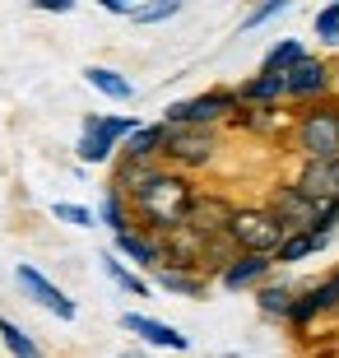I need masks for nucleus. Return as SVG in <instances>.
<instances>
[{
	"instance_id": "obj_20",
	"label": "nucleus",
	"mask_w": 339,
	"mask_h": 358,
	"mask_svg": "<svg viewBox=\"0 0 339 358\" xmlns=\"http://www.w3.org/2000/svg\"><path fill=\"white\" fill-rule=\"evenodd\" d=\"M302 56H307V47H302L298 38H284L279 47H270V56H265V66H261V70H265V75H288V70L298 66Z\"/></svg>"
},
{
	"instance_id": "obj_6",
	"label": "nucleus",
	"mask_w": 339,
	"mask_h": 358,
	"mask_svg": "<svg viewBox=\"0 0 339 358\" xmlns=\"http://www.w3.org/2000/svg\"><path fill=\"white\" fill-rule=\"evenodd\" d=\"M330 89H335V66L321 61V56H302L298 66L284 75V98H298L307 107L330 98Z\"/></svg>"
},
{
	"instance_id": "obj_28",
	"label": "nucleus",
	"mask_w": 339,
	"mask_h": 358,
	"mask_svg": "<svg viewBox=\"0 0 339 358\" xmlns=\"http://www.w3.org/2000/svg\"><path fill=\"white\" fill-rule=\"evenodd\" d=\"M52 214L61 219V224H75V228H93V210H84V205H70V200H56Z\"/></svg>"
},
{
	"instance_id": "obj_9",
	"label": "nucleus",
	"mask_w": 339,
	"mask_h": 358,
	"mask_svg": "<svg viewBox=\"0 0 339 358\" xmlns=\"http://www.w3.org/2000/svg\"><path fill=\"white\" fill-rule=\"evenodd\" d=\"M14 279H19V289L33 298V303H42L47 312H52L56 321H75L79 317V307H75V298H66V293L56 289L52 279L42 275V270H33V266H19L14 270Z\"/></svg>"
},
{
	"instance_id": "obj_10",
	"label": "nucleus",
	"mask_w": 339,
	"mask_h": 358,
	"mask_svg": "<svg viewBox=\"0 0 339 358\" xmlns=\"http://www.w3.org/2000/svg\"><path fill=\"white\" fill-rule=\"evenodd\" d=\"M121 326L131 335H140L144 345H154V349H172V354H186V349H191V340H186L182 331H172L168 321H154V317H144V312H126Z\"/></svg>"
},
{
	"instance_id": "obj_25",
	"label": "nucleus",
	"mask_w": 339,
	"mask_h": 358,
	"mask_svg": "<svg viewBox=\"0 0 339 358\" xmlns=\"http://www.w3.org/2000/svg\"><path fill=\"white\" fill-rule=\"evenodd\" d=\"M172 14H182V0H158V5H131V24H163Z\"/></svg>"
},
{
	"instance_id": "obj_19",
	"label": "nucleus",
	"mask_w": 339,
	"mask_h": 358,
	"mask_svg": "<svg viewBox=\"0 0 339 358\" xmlns=\"http://www.w3.org/2000/svg\"><path fill=\"white\" fill-rule=\"evenodd\" d=\"M321 247H326V238H312V233H288V238L279 242V252H274V261H279V266H298V261L316 256Z\"/></svg>"
},
{
	"instance_id": "obj_11",
	"label": "nucleus",
	"mask_w": 339,
	"mask_h": 358,
	"mask_svg": "<svg viewBox=\"0 0 339 358\" xmlns=\"http://www.w3.org/2000/svg\"><path fill=\"white\" fill-rule=\"evenodd\" d=\"M312 205H330L339 200V159L335 163H302L298 182H293Z\"/></svg>"
},
{
	"instance_id": "obj_7",
	"label": "nucleus",
	"mask_w": 339,
	"mask_h": 358,
	"mask_svg": "<svg viewBox=\"0 0 339 358\" xmlns=\"http://www.w3.org/2000/svg\"><path fill=\"white\" fill-rule=\"evenodd\" d=\"M233 210H237V205H228V200L214 196V191H196V196H191V205H186V219H182V224L191 228V233H200V238H223V233H228Z\"/></svg>"
},
{
	"instance_id": "obj_26",
	"label": "nucleus",
	"mask_w": 339,
	"mask_h": 358,
	"mask_svg": "<svg viewBox=\"0 0 339 358\" xmlns=\"http://www.w3.org/2000/svg\"><path fill=\"white\" fill-rule=\"evenodd\" d=\"M98 219H103L112 233H126V228H131V214H126V196L107 191V196H103V210H98Z\"/></svg>"
},
{
	"instance_id": "obj_12",
	"label": "nucleus",
	"mask_w": 339,
	"mask_h": 358,
	"mask_svg": "<svg viewBox=\"0 0 339 358\" xmlns=\"http://www.w3.org/2000/svg\"><path fill=\"white\" fill-rule=\"evenodd\" d=\"M335 307H339V275H330V279H321L316 289H307L302 298H293L288 321H293V326H307V321L326 317V312H335Z\"/></svg>"
},
{
	"instance_id": "obj_21",
	"label": "nucleus",
	"mask_w": 339,
	"mask_h": 358,
	"mask_svg": "<svg viewBox=\"0 0 339 358\" xmlns=\"http://www.w3.org/2000/svg\"><path fill=\"white\" fill-rule=\"evenodd\" d=\"M293 298H298V293L288 289V284H261V293H256V303H261L265 317H284V321H288V312H293Z\"/></svg>"
},
{
	"instance_id": "obj_23",
	"label": "nucleus",
	"mask_w": 339,
	"mask_h": 358,
	"mask_svg": "<svg viewBox=\"0 0 339 358\" xmlns=\"http://www.w3.org/2000/svg\"><path fill=\"white\" fill-rule=\"evenodd\" d=\"M0 340H5V349H10L14 358H47L38 345H33V335L19 331V326H14V321H5V317H0Z\"/></svg>"
},
{
	"instance_id": "obj_31",
	"label": "nucleus",
	"mask_w": 339,
	"mask_h": 358,
	"mask_svg": "<svg viewBox=\"0 0 339 358\" xmlns=\"http://www.w3.org/2000/svg\"><path fill=\"white\" fill-rule=\"evenodd\" d=\"M103 10L107 14H131V5H121V0H103Z\"/></svg>"
},
{
	"instance_id": "obj_5",
	"label": "nucleus",
	"mask_w": 339,
	"mask_h": 358,
	"mask_svg": "<svg viewBox=\"0 0 339 358\" xmlns=\"http://www.w3.org/2000/svg\"><path fill=\"white\" fill-rule=\"evenodd\" d=\"M214 154H219V135L214 131L168 126V135H163V154H158V159H168L172 173H177V168H205Z\"/></svg>"
},
{
	"instance_id": "obj_30",
	"label": "nucleus",
	"mask_w": 339,
	"mask_h": 358,
	"mask_svg": "<svg viewBox=\"0 0 339 358\" xmlns=\"http://www.w3.org/2000/svg\"><path fill=\"white\" fill-rule=\"evenodd\" d=\"M38 10H52V14H66L70 0H38Z\"/></svg>"
},
{
	"instance_id": "obj_15",
	"label": "nucleus",
	"mask_w": 339,
	"mask_h": 358,
	"mask_svg": "<svg viewBox=\"0 0 339 358\" xmlns=\"http://www.w3.org/2000/svg\"><path fill=\"white\" fill-rule=\"evenodd\" d=\"M163 135H168V126H163V121H158V126H140V131L126 140L121 159H131V163H154L158 154H163Z\"/></svg>"
},
{
	"instance_id": "obj_22",
	"label": "nucleus",
	"mask_w": 339,
	"mask_h": 358,
	"mask_svg": "<svg viewBox=\"0 0 339 358\" xmlns=\"http://www.w3.org/2000/svg\"><path fill=\"white\" fill-rule=\"evenodd\" d=\"M154 279L168 293H186V298H205V275H186V270H154Z\"/></svg>"
},
{
	"instance_id": "obj_1",
	"label": "nucleus",
	"mask_w": 339,
	"mask_h": 358,
	"mask_svg": "<svg viewBox=\"0 0 339 358\" xmlns=\"http://www.w3.org/2000/svg\"><path fill=\"white\" fill-rule=\"evenodd\" d=\"M191 196H196V186H191V177H186V173L154 168V173L144 177V182L135 186L126 200H131V210L144 219V228L168 233V228H177V224L186 219V205H191Z\"/></svg>"
},
{
	"instance_id": "obj_4",
	"label": "nucleus",
	"mask_w": 339,
	"mask_h": 358,
	"mask_svg": "<svg viewBox=\"0 0 339 358\" xmlns=\"http://www.w3.org/2000/svg\"><path fill=\"white\" fill-rule=\"evenodd\" d=\"M237 112V93L233 89H209V93H196L186 103H172L163 126H196V131H214L223 117Z\"/></svg>"
},
{
	"instance_id": "obj_32",
	"label": "nucleus",
	"mask_w": 339,
	"mask_h": 358,
	"mask_svg": "<svg viewBox=\"0 0 339 358\" xmlns=\"http://www.w3.org/2000/svg\"><path fill=\"white\" fill-rule=\"evenodd\" d=\"M121 358H144V354H140V349H126V354H121Z\"/></svg>"
},
{
	"instance_id": "obj_13",
	"label": "nucleus",
	"mask_w": 339,
	"mask_h": 358,
	"mask_svg": "<svg viewBox=\"0 0 339 358\" xmlns=\"http://www.w3.org/2000/svg\"><path fill=\"white\" fill-rule=\"evenodd\" d=\"M112 256H131L135 266H144V270H163L158 238H149V233H140V228H126V233H117V242H112Z\"/></svg>"
},
{
	"instance_id": "obj_8",
	"label": "nucleus",
	"mask_w": 339,
	"mask_h": 358,
	"mask_svg": "<svg viewBox=\"0 0 339 358\" xmlns=\"http://www.w3.org/2000/svg\"><path fill=\"white\" fill-rule=\"evenodd\" d=\"M265 210H270L274 219L288 228V233H312L316 210H321V205H312V200L302 196L293 182H284V186H274V196H270V205H265Z\"/></svg>"
},
{
	"instance_id": "obj_29",
	"label": "nucleus",
	"mask_w": 339,
	"mask_h": 358,
	"mask_svg": "<svg viewBox=\"0 0 339 358\" xmlns=\"http://www.w3.org/2000/svg\"><path fill=\"white\" fill-rule=\"evenodd\" d=\"M284 10H288L284 0H270V5H261V10H251L247 19H242V28H261L265 19H274V14H284Z\"/></svg>"
},
{
	"instance_id": "obj_14",
	"label": "nucleus",
	"mask_w": 339,
	"mask_h": 358,
	"mask_svg": "<svg viewBox=\"0 0 339 358\" xmlns=\"http://www.w3.org/2000/svg\"><path fill=\"white\" fill-rule=\"evenodd\" d=\"M270 256H233L228 266L219 270V284L223 289H251V284H265V275H270Z\"/></svg>"
},
{
	"instance_id": "obj_3",
	"label": "nucleus",
	"mask_w": 339,
	"mask_h": 358,
	"mask_svg": "<svg viewBox=\"0 0 339 358\" xmlns=\"http://www.w3.org/2000/svg\"><path fill=\"white\" fill-rule=\"evenodd\" d=\"M223 238L237 247V256H270L279 252V242L288 238V228L274 219L265 205H242V210H233V219H228V233Z\"/></svg>"
},
{
	"instance_id": "obj_33",
	"label": "nucleus",
	"mask_w": 339,
	"mask_h": 358,
	"mask_svg": "<svg viewBox=\"0 0 339 358\" xmlns=\"http://www.w3.org/2000/svg\"><path fill=\"white\" fill-rule=\"evenodd\" d=\"M335 80H339V70H335Z\"/></svg>"
},
{
	"instance_id": "obj_24",
	"label": "nucleus",
	"mask_w": 339,
	"mask_h": 358,
	"mask_svg": "<svg viewBox=\"0 0 339 358\" xmlns=\"http://www.w3.org/2000/svg\"><path fill=\"white\" fill-rule=\"evenodd\" d=\"M103 270H107V279H112L117 289H126V293H131V298H144V293H149V284H144L140 275H131V270L121 266V261H117V256H112V252L103 256Z\"/></svg>"
},
{
	"instance_id": "obj_27",
	"label": "nucleus",
	"mask_w": 339,
	"mask_h": 358,
	"mask_svg": "<svg viewBox=\"0 0 339 358\" xmlns=\"http://www.w3.org/2000/svg\"><path fill=\"white\" fill-rule=\"evenodd\" d=\"M316 38L326 42V47H339V0L316 14Z\"/></svg>"
},
{
	"instance_id": "obj_18",
	"label": "nucleus",
	"mask_w": 339,
	"mask_h": 358,
	"mask_svg": "<svg viewBox=\"0 0 339 358\" xmlns=\"http://www.w3.org/2000/svg\"><path fill=\"white\" fill-rule=\"evenodd\" d=\"M112 140L103 135V117H84V135H79V159L84 163H107L112 159Z\"/></svg>"
},
{
	"instance_id": "obj_17",
	"label": "nucleus",
	"mask_w": 339,
	"mask_h": 358,
	"mask_svg": "<svg viewBox=\"0 0 339 358\" xmlns=\"http://www.w3.org/2000/svg\"><path fill=\"white\" fill-rule=\"evenodd\" d=\"M284 98V75H256V80H247L242 89H237V107L242 103H256V107H274Z\"/></svg>"
},
{
	"instance_id": "obj_2",
	"label": "nucleus",
	"mask_w": 339,
	"mask_h": 358,
	"mask_svg": "<svg viewBox=\"0 0 339 358\" xmlns=\"http://www.w3.org/2000/svg\"><path fill=\"white\" fill-rule=\"evenodd\" d=\"M293 140H298L307 163H335L339 159V98L335 93L312 103V107H302L298 126H293Z\"/></svg>"
},
{
	"instance_id": "obj_16",
	"label": "nucleus",
	"mask_w": 339,
	"mask_h": 358,
	"mask_svg": "<svg viewBox=\"0 0 339 358\" xmlns=\"http://www.w3.org/2000/svg\"><path fill=\"white\" fill-rule=\"evenodd\" d=\"M84 80L93 84V89L103 93V98H112V103H131L135 98V84L121 75V70H107V66H89L84 70Z\"/></svg>"
}]
</instances>
